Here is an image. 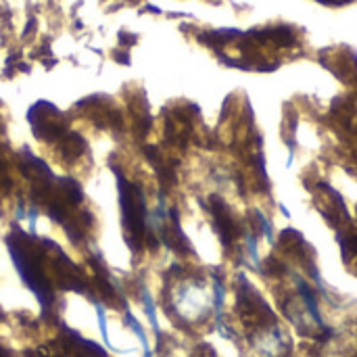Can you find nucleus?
Segmentation results:
<instances>
[{
	"instance_id": "obj_1",
	"label": "nucleus",
	"mask_w": 357,
	"mask_h": 357,
	"mask_svg": "<svg viewBox=\"0 0 357 357\" xmlns=\"http://www.w3.org/2000/svg\"><path fill=\"white\" fill-rule=\"evenodd\" d=\"M119 201H121L126 238L130 247L138 251L144 241V197L138 190H134L121 174H119Z\"/></svg>"
},
{
	"instance_id": "obj_2",
	"label": "nucleus",
	"mask_w": 357,
	"mask_h": 357,
	"mask_svg": "<svg viewBox=\"0 0 357 357\" xmlns=\"http://www.w3.org/2000/svg\"><path fill=\"white\" fill-rule=\"evenodd\" d=\"M0 357H13V356H10V354H8L6 349H2V347H0Z\"/></svg>"
}]
</instances>
